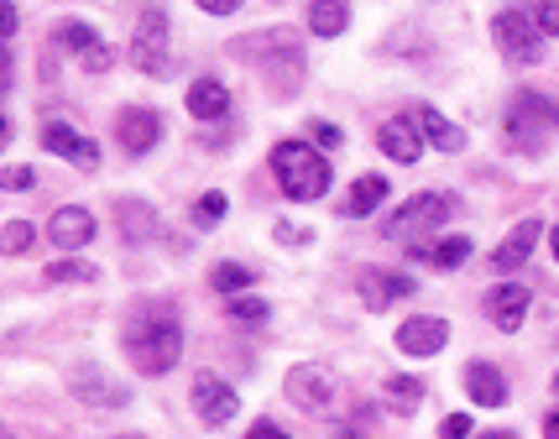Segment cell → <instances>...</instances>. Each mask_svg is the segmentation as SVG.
<instances>
[{
    "label": "cell",
    "mask_w": 559,
    "mask_h": 439,
    "mask_svg": "<svg viewBox=\"0 0 559 439\" xmlns=\"http://www.w3.org/2000/svg\"><path fill=\"white\" fill-rule=\"evenodd\" d=\"M120 346H126L131 366L142 377H162V372H173L178 356H183V330H178L173 314H136L126 324Z\"/></svg>",
    "instance_id": "6da1fadb"
},
{
    "label": "cell",
    "mask_w": 559,
    "mask_h": 439,
    "mask_svg": "<svg viewBox=\"0 0 559 439\" xmlns=\"http://www.w3.org/2000/svg\"><path fill=\"white\" fill-rule=\"evenodd\" d=\"M266 163H272V178L283 183V194L298 199V205L329 194V157L314 142H277Z\"/></svg>",
    "instance_id": "7a4b0ae2"
},
{
    "label": "cell",
    "mask_w": 559,
    "mask_h": 439,
    "mask_svg": "<svg viewBox=\"0 0 559 439\" xmlns=\"http://www.w3.org/2000/svg\"><path fill=\"white\" fill-rule=\"evenodd\" d=\"M549 126H555L549 100H538L533 89H523V94H512V111L502 120V142L512 146V152H538L544 137H549Z\"/></svg>",
    "instance_id": "3957f363"
},
{
    "label": "cell",
    "mask_w": 559,
    "mask_h": 439,
    "mask_svg": "<svg viewBox=\"0 0 559 439\" xmlns=\"http://www.w3.org/2000/svg\"><path fill=\"white\" fill-rule=\"evenodd\" d=\"M492 31H497V48L507 53L512 68H529V63H538V53H544V31H538L529 5H507V11H497Z\"/></svg>",
    "instance_id": "277c9868"
},
{
    "label": "cell",
    "mask_w": 559,
    "mask_h": 439,
    "mask_svg": "<svg viewBox=\"0 0 559 439\" xmlns=\"http://www.w3.org/2000/svg\"><path fill=\"white\" fill-rule=\"evenodd\" d=\"M455 215V194H413L408 205L403 209H392L387 215V225H382V235L387 241H408V235H429L434 225H444Z\"/></svg>",
    "instance_id": "5b68a950"
},
{
    "label": "cell",
    "mask_w": 559,
    "mask_h": 439,
    "mask_svg": "<svg viewBox=\"0 0 559 439\" xmlns=\"http://www.w3.org/2000/svg\"><path fill=\"white\" fill-rule=\"evenodd\" d=\"M283 387H288V398H294L309 418H320V413L335 409V377H329V366H320V361H298Z\"/></svg>",
    "instance_id": "8992f818"
},
{
    "label": "cell",
    "mask_w": 559,
    "mask_h": 439,
    "mask_svg": "<svg viewBox=\"0 0 559 439\" xmlns=\"http://www.w3.org/2000/svg\"><path fill=\"white\" fill-rule=\"evenodd\" d=\"M131 63L142 74H168V16L147 5L142 22H136V37H131Z\"/></svg>",
    "instance_id": "52a82bcc"
},
{
    "label": "cell",
    "mask_w": 559,
    "mask_h": 439,
    "mask_svg": "<svg viewBox=\"0 0 559 439\" xmlns=\"http://www.w3.org/2000/svg\"><path fill=\"white\" fill-rule=\"evenodd\" d=\"M194 413H199V424H209V429L231 424L240 413L236 387L225 377H214V372H199V377H194Z\"/></svg>",
    "instance_id": "ba28073f"
},
{
    "label": "cell",
    "mask_w": 559,
    "mask_h": 439,
    "mask_svg": "<svg viewBox=\"0 0 559 439\" xmlns=\"http://www.w3.org/2000/svg\"><path fill=\"white\" fill-rule=\"evenodd\" d=\"M116 137L131 157H147L152 146L162 142V120H157V111H147V105H126L116 116Z\"/></svg>",
    "instance_id": "9c48e42d"
},
{
    "label": "cell",
    "mask_w": 559,
    "mask_h": 439,
    "mask_svg": "<svg viewBox=\"0 0 559 439\" xmlns=\"http://www.w3.org/2000/svg\"><path fill=\"white\" fill-rule=\"evenodd\" d=\"M450 340V324L440 314H418V320L398 324V351L403 356H440Z\"/></svg>",
    "instance_id": "30bf717a"
},
{
    "label": "cell",
    "mask_w": 559,
    "mask_h": 439,
    "mask_svg": "<svg viewBox=\"0 0 559 439\" xmlns=\"http://www.w3.org/2000/svg\"><path fill=\"white\" fill-rule=\"evenodd\" d=\"M68 387L79 392V403H94V409H120V403H131V392H126V387H116V382L105 377L100 366H89V361L68 372Z\"/></svg>",
    "instance_id": "8fae6325"
},
{
    "label": "cell",
    "mask_w": 559,
    "mask_h": 439,
    "mask_svg": "<svg viewBox=\"0 0 559 439\" xmlns=\"http://www.w3.org/2000/svg\"><path fill=\"white\" fill-rule=\"evenodd\" d=\"M413 288H418V277L387 272V267H372V272H361V277H355V293H361V304H372V309H387V304L408 298Z\"/></svg>",
    "instance_id": "7c38bea8"
},
{
    "label": "cell",
    "mask_w": 559,
    "mask_h": 439,
    "mask_svg": "<svg viewBox=\"0 0 559 439\" xmlns=\"http://www.w3.org/2000/svg\"><path fill=\"white\" fill-rule=\"evenodd\" d=\"M48 241L58 246V251H79L94 241V215L84 205H63L53 209V220H48Z\"/></svg>",
    "instance_id": "4fadbf2b"
},
{
    "label": "cell",
    "mask_w": 559,
    "mask_h": 439,
    "mask_svg": "<svg viewBox=\"0 0 559 439\" xmlns=\"http://www.w3.org/2000/svg\"><path fill=\"white\" fill-rule=\"evenodd\" d=\"M377 146H382L392 163H418V157H424V131H418L413 111H408V116L382 120V131H377Z\"/></svg>",
    "instance_id": "5bb4252c"
},
{
    "label": "cell",
    "mask_w": 559,
    "mask_h": 439,
    "mask_svg": "<svg viewBox=\"0 0 559 439\" xmlns=\"http://www.w3.org/2000/svg\"><path fill=\"white\" fill-rule=\"evenodd\" d=\"M42 146H48V152H58V157H68V163H74V168H84V173L100 168V146L89 142V137H79L74 126H63V120L42 126Z\"/></svg>",
    "instance_id": "9a60e30c"
},
{
    "label": "cell",
    "mask_w": 559,
    "mask_h": 439,
    "mask_svg": "<svg viewBox=\"0 0 559 439\" xmlns=\"http://www.w3.org/2000/svg\"><path fill=\"white\" fill-rule=\"evenodd\" d=\"M529 298H533V293L523 288V283H497V288L486 293V314H492V324H497V330H507V335H512V330L523 324V314H529Z\"/></svg>",
    "instance_id": "2e32d148"
},
{
    "label": "cell",
    "mask_w": 559,
    "mask_h": 439,
    "mask_svg": "<svg viewBox=\"0 0 559 439\" xmlns=\"http://www.w3.org/2000/svg\"><path fill=\"white\" fill-rule=\"evenodd\" d=\"M538 235H549L544 225H538V220H523V225H512V235H507L497 251H492V272H518V267L533 257Z\"/></svg>",
    "instance_id": "e0dca14e"
},
{
    "label": "cell",
    "mask_w": 559,
    "mask_h": 439,
    "mask_svg": "<svg viewBox=\"0 0 559 439\" xmlns=\"http://www.w3.org/2000/svg\"><path fill=\"white\" fill-rule=\"evenodd\" d=\"M466 392H471L476 409H502L507 403V377H502L492 361H471L466 366Z\"/></svg>",
    "instance_id": "ac0fdd59"
},
{
    "label": "cell",
    "mask_w": 559,
    "mask_h": 439,
    "mask_svg": "<svg viewBox=\"0 0 559 439\" xmlns=\"http://www.w3.org/2000/svg\"><path fill=\"white\" fill-rule=\"evenodd\" d=\"M183 105H188V116L194 120H225V111H231V89L220 85V79H194L188 94H183Z\"/></svg>",
    "instance_id": "d6986e66"
},
{
    "label": "cell",
    "mask_w": 559,
    "mask_h": 439,
    "mask_svg": "<svg viewBox=\"0 0 559 439\" xmlns=\"http://www.w3.org/2000/svg\"><path fill=\"white\" fill-rule=\"evenodd\" d=\"M116 225H120V235H126V246H147L152 235H157V209H152L147 199H120Z\"/></svg>",
    "instance_id": "ffe728a7"
},
{
    "label": "cell",
    "mask_w": 559,
    "mask_h": 439,
    "mask_svg": "<svg viewBox=\"0 0 559 439\" xmlns=\"http://www.w3.org/2000/svg\"><path fill=\"white\" fill-rule=\"evenodd\" d=\"M387 199V178L382 173H361L351 183V194L340 199V215H351V220H361V215H372V209Z\"/></svg>",
    "instance_id": "44dd1931"
},
{
    "label": "cell",
    "mask_w": 559,
    "mask_h": 439,
    "mask_svg": "<svg viewBox=\"0 0 559 439\" xmlns=\"http://www.w3.org/2000/svg\"><path fill=\"white\" fill-rule=\"evenodd\" d=\"M413 120H418V131L440 146V152H460V146H466V131H460V126H450L434 105H413Z\"/></svg>",
    "instance_id": "7402d4cb"
},
{
    "label": "cell",
    "mask_w": 559,
    "mask_h": 439,
    "mask_svg": "<svg viewBox=\"0 0 559 439\" xmlns=\"http://www.w3.org/2000/svg\"><path fill=\"white\" fill-rule=\"evenodd\" d=\"M471 257V235H440L434 246H413V262L429 267H460Z\"/></svg>",
    "instance_id": "603a6c76"
},
{
    "label": "cell",
    "mask_w": 559,
    "mask_h": 439,
    "mask_svg": "<svg viewBox=\"0 0 559 439\" xmlns=\"http://www.w3.org/2000/svg\"><path fill=\"white\" fill-rule=\"evenodd\" d=\"M346 27H351V5L346 0H314L309 5V31L314 37H340Z\"/></svg>",
    "instance_id": "cb8c5ba5"
},
{
    "label": "cell",
    "mask_w": 559,
    "mask_h": 439,
    "mask_svg": "<svg viewBox=\"0 0 559 439\" xmlns=\"http://www.w3.org/2000/svg\"><path fill=\"white\" fill-rule=\"evenodd\" d=\"M31 246H37V225H27V220L0 225V257H27Z\"/></svg>",
    "instance_id": "d4e9b609"
},
{
    "label": "cell",
    "mask_w": 559,
    "mask_h": 439,
    "mask_svg": "<svg viewBox=\"0 0 559 439\" xmlns=\"http://www.w3.org/2000/svg\"><path fill=\"white\" fill-rule=\"evenodd\" d=\"M266 314L272 309H266L262 298H246V293H231V304H225V320L231 324H251L257 330V324H266Z\"/></svg>",
    "instance_id": "484cf974"
},
{
    "label": "cell",
    "mask_w": 559,
    "mask_h": 439,
    "mask_svg": "<svg viewBox=\"0 0 559 439\" xmlns=\"http://www.w3.org/2000/svg\"><path fill=\"white\" fill-rule=\"evenodd\" d=\"M209 288L214 293H246L251 288V272H246L240 262H220L214 272H209Z\"/></svg>",
    "instance_id": "4316f807"
},
{
    "label": "cell",
    "mask_w": 559,
    "mask_h": 439,
    "mask_svg": "<svg viewBox=\"0 0 559 439\" xmlns=\"http://www.w3.org/2000/svg\"><path fill=\"white\" fill-rule=\"evenodd\" d=\"M387 398H392V409H398V413H413V409H418V398H424V382L387 377Z\"/></svg>",
    "instance_id": "83f0119b"
},
{
    "label": "cell",
    "mask_w": 559,
    "mask_h": 439,
    "mask_svg": "<svg viewBox=\"0 0 559 439\" xmlns=\"http://www.w3.org/2000/svg\"><path fill=\"white\" fill-rule=\"evenodd\" d=\"M58 42H63V48H74V53H89L100 37H94V27H89V22H58Z\"/></svg>",
    "instance_id": "f1b7e54d"
},
{
    "label": "cell",
    "mask_w": 559,
    "mask_h": 439,
    "mask_svg": "<svg viewBox=\"0 0 559 439\" xmlns=\"http://www.w3.org/2000/svg\"><path fill=\"white\" fill-rule=\"evenodd\" d=\"M42 277H48V283H94L100 272H94L89 262H53Z\"/></svg>",
    "instance_id": "f546056e"
},
{
    "label": "cell",
    "mask_w": 559,
    "mask_h": 439,
    "mask_svg": "<svg viewBox=\"0 0 559 439\" xmlns=\"http://www.w3.org/2000/svg\"><path fill=\"white\" fill-rule=\"evenodd\" d=\"M188 215H194V225H220V220H225V194H205Z\"/></svg>",
    "instance_id": "4dcf8cb0"
},
{
    "label": "cell",
    "mask_w": 559,
    "mask_h": 439,
    "mask_svg": "<svg viewBox=\"0 0 559 439\" xmlns=\"http://www.w3.org/2000/svg\"><path fill=\"white\" fill-rule=\"evenodd\" d=\"M533 22H538V31L544 37H559V0H538V5H529Z\"/></svg>",
    "instance_id": "1f68e13d"
},
{
    "label": "cell",
    "mask_w": 559,
    "mask_h": 439,
    "mask_svg": "<svg viewBox=\"0 0 559 439\" xmlns=\"http://www.w3.org/2000/svg\"><path fill=\"white\" fill-rule=\"evenodd\" d=\"M31 183H37V173H31L27 163H11V168H0V189H11V194H16V189H31Z\"/></svg>",
    "instance_id": "d6a6232c"
},
{
    "label": "cell",
    "mask_w": 559,
    "mask_h": 439,
    "mask_svg": "<svg viewBox=\"0 0 559 439\" xmlns=\"http://www.w3.org/2000/svg\"><path fill=\"white\" fill-rule=\"evenodd\" d=\"M110 63H116V48H105V42H94V48L84 53V68H89V74H105Z\"/></svg>",
    "instance_id": "836d02e7"
},
{
    "label": "cell",
    "mask_w": 559,
    "mask_h": 439,
    "mask_svg": "<svg viewBox=\"0 0 559 439\" xmlns=\"http://www.w3.org/2000/svg\"><path fill=\"white\" fill-rule=\"evenodd\" d=\"M309 131H314V142H320V146H340V142H346V131H340V126H329V120H314Z\"/></svg>",
    "instance_id": "e575fe53"
},
{
    "label": "cell",
    "mask_w": 559,
    "mask_h": 439,
    "mask_svg": "<svg viewBox=\"0 0 559 439\" xmlns=\"http://www.w3.org/2000/svg\"><path fill=\"white\" fill-rule=\"evenodd\" d=\"M440 435H444V439L471 435V418H466V413H450V418H444V424H440Z\"/></svg>",
    "instance_id": "d590c367"
},
{
    "label": "cell",
    "mask_w": 559,
    "mask_h": 439,
    "mask_svg": "<svg viewBox=\"0 0 559 439\" xmlns=\"http://www.w3.org/2000/svg\"><path fill=\"white\" fill-rule=\"evenodd\" d=\"M277 241H283V246H303V241H309V231H303V225H288V220H283V225H277Z\"/></svg>",
    "instance_id": "8d00e7d4"
},
{
    "label": "cell",
    "mask_w": 559,
    "mask_h": 439,
    "mask_svg": "<svg viewBox=\"0 0 559 439\" xmlns=\"http://www.w3.org/2000/svg\"><path fill=\"white\" fill-rule=\"evenodd\" d=\"M11 31H16V5H11V0H0V42H5Z\"/></svg>",
    "instance_id": "74e56055"
},
{
    "label": "cell",
    "mask_w": 559,
    "mask_h": 439,
    "mask_svg": "<svg viewBox=\"0 0 559 439\" xmlns=\"http://www.w3.org/2000/svg\"><path fill=\"white\" fill-rule=\"evenodd\" d=\"M240 0H199V11H209V16H231Z\"/></svg>",
    "instance_id": "f35d334b"
},
{
    "label": "cell",
    "mask_w": 559,
    "mask_h": 439,
    "mask_svg": "<svg viewBox=\"0 0 559 439\" xmlns=\"http://www.w3.org/2000/svg\"><path fill=\"white\" fill-rule=\"evenodd\" d=\"M11 85V53H5V42H0V89Z\"/></svg>",
    "instance_id": "ab89813d"
},
{
    "label": "cell",
    "mask_w": 559,
    "mask_h": 439,
    "mask_svg": "<svg viewBox=\"0 0 559 439\" xmlns=\"http://www.w3.org/2000/svg\"><path fill=\"white\" fill-rule=\"evenodd\" d=\"M5 142H11V120H5V111H0V152H5Z\"/></svg>",
    "instance_id": "60d3db41"
},
{
    "label": "cell",
    "mask_w": 559,
    "mask_h": 439,
    "mask_svg": "<svg viewBox=\"0 0 559 439\" xmlns=\"http://www.w3.org/2000/svg\"><path fill=\"white\" fill-rule=\"evenodd\" d=\"M549 251H555V262H559V225L549 231Z\"/></svg>",
    "instance_id": "b9f144b4"
},
{
    "label": "cell",
    "mask_w": 559,
    "mask_h": 439,
    "mask_svg": "<svg viewBox=\"0 0 559 439\" xmlns=\"http://www.w3.org/2000/svg\"><path fill=\"white\" fill-rule=\"evenodd\" d=\"M0 435H5V424H0Z\"/></svg>",
    "instance_id": "7bdbcfd3"
},
{
    "label": "cell",
    "mask_w": 559,
    "mask_h": 439,
    "mask_svg": "<svg viewBox=\"0 0 559 439\" xmlns=\"http://www.w3.org/2000/svg\"><path fill=\"white\" fill-rule=\"evenodd\" d=\"M555 120H559V111H555Z\"/></svg>",
    "instance_id": "ee69618b"
},
{
    "label": "cell",
    "mask_w": 559,
    "mask_h": 439,
    "mask_svg": "<svg viewBox=\"0 0 559 439\" xmlns=\"http://www.w3.org/2000/svg\"><path fill=\"white\" fill-rule=\"evenodd\" d=\"M555 387H559V377H555Z\"/></svg>",
    "instance_id": "f6af8a7d"
}]
</instances>
